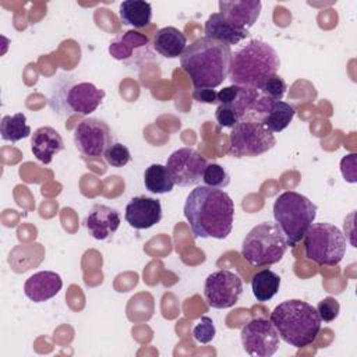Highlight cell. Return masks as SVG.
I'll list each match as a JSON object with an SVG mask.
<instances>
[{
    "instance_id": "31",
    "label": "cell",
    "mask_w": 357,
    "mask_h": 357,
    "mask_svg": "<svg viewBox=\"0 0 357 357\" xmlns=\"http://www.w3.org/2000/svg\"><path fill=\"white\" fill-rule=\"evenodd\" d=\"M215 117L220 127L227 128H233L241 120L240 113L231 105H218Z\"/></svg>"
},
{
    "instance_id": "19",
    "label": "cell",
    "mask_w": 357,
    "mask_h": 357,
    "mask_svg": "<svg viewBox=\"0 0 357 357\" xmlns=\"http://www.w3.org/2000/svg\"><path fill=\"white\" fill-rule=\"evenodd\" d=\"M153 47L166 59H177L187 47V38L176 26H163L153 36Z\"/></svg>"
},
{
    "instance_id": "25",
    "label": "cell",
    "mask_w": 357,
    "mask_h": 357,
    "mask_svg": "<svg viewBox=\"0 0 357 357\" xmlns=\"http://www.w3.org/2000/svg\"><path fill=\"white\" fill-rule=\"evenodd\" d=\"M144 184L145 188L153 194H166L170 192L174 187L167 167L159 163H153L145 169Z\"/></svg>"
},
{
    "instance_id": "20",
    "label": "cell",
    "mask_w": 357,
    "mask_h": 357,
    "mask_svg": "<svg viewBox=\"0 0 357 357\" xmlns=\"http://www.w3.org/2000/svg\"><path fill=\"white\" fill-rule=\"evenodd\" d=\"M204 31L206 38L227 43L229 46L240 43L243 39H245L250 35L248 31H243L233 26L229 21L223 18L220 13H213L208 17Z\"/></svg>"
},
{
    "instance_id": "24",
    "label": "cell",
    "mask_w": 357,
    "mask_h": 357,
    "mask_svg": "<svg viewBox=\"0 0 357 357\" xmlns=\"http://www.w3.org/2000/svg\"><path fill=\"white\" fill-rule=\"evenodd\" d=\"M1 139L7 142H18L32 134L31 127L26 123V116L21 112L14 114H6L0 123Z\"/></svg>"
},
{
    "instance_id": "23",
    "label": "cell",
    "mask_w": 357,
    "mask_h": 357,
    "mask_svg": "<svg viewBox=\"0 0 357 357\" xmlns=\"http://www.w3.org/2000/svg\"><path fill=\"white\" fill-rule=\"evenodd\" d=\"M280 287V278L271 269H262L257 272L251 279L252 294L257 301H268L271 300Z\"/></svg>"
},
{
    "instance_id": "6",
    "label": "cell",
    "mask_w": 357,
    "mask_h": 357,
    "mask_svg": "<svg viewBox=\"0 0 357 357\" xmlns=\"http://www.w3.org/2000/svg\"><path fill=\"white\" fill-rule=\"evenodd\" d=\"M287 247L280 227L273 222H262L245 234L241 255L252 266L273 265L283 258Z\"/></svg>"
},
{
    "instance_id": "33",
    "label": "cell",
    "mask_w": 357,
    "mask_h": 357,
    "mask_svg": "<svg viewBox=\"0 0 357 357\" xmlns=\"http://www.w3.org/2000/svg\"><path fill=\"white\" fill-rule=\"evenodd\" d=\"M356 153H349L340 160V170L346 181L356 183L357 174H356Z\"/></svg>"
},
{
    "instance_id": "29",
    "label": "cell",
    "mask_w": 357,
    "mask_h": 357,
    "mask_svg": "<svg viewBox=\"0 0 357 357\" xmlns=\"http://www.w3.org/2000/svg\"><path fill=\"white\" fill-rule=\"evenodd\" d=\"M103 158L106 163L110 165L112 167H123L131 160V153L126 145L120 142H114L110 148H107Z\"/></svg>"
},
{
    "instance_id": "16",
    "label": "cell",
    "mask_w": 357,
    "mask_h": 357,
    "mask_svg": "<svg viewBox=\"0 0 357 357\" xmlns=\"http://www.w3.org/2000/svg\"><path fill=\"white\" fill-rule=\"evenodd\" d=\"M121 222L119 211L103 204H95L86 219V230L96 240H106L116 233Z\"/></svg>"
},
{
    "instance_id": "32",
    "label": "cell",
    "mask_w": 357,
    "mask_h": 357,
    "mask_svg": "<svg viewBox=\"0 0 357 357\" xmlns=\"http://www.w3.org/2000/svg\"><path fill=\"white\" fill-rule=\"evenodd\" d=\"M339 311H340L339 301L331 296L322 298L317 305V312L321 321L324 322H332L333 319H336L339 315Z\"/></svg>"
},
{
    "instance_id": "35",
    "label": "cell",
    "mask_w": 357,
    "mask_h": 357,
    "mask_svg": "<svg viewBox=\"0 0 357 357\" xmlns=\"http://www.w3.org/2000/svg\"><path fill=\"white\" fill-rule=\"evenodd\" d=\"M238 92H240V86L237 85H229V86H225L223 89H220L218 92V99L216 102L219 105H231L237 96H238Z\"/></svg>"
},
{
    "instance_id": "18",
    "label": "cell",
    "mask_w": 357,
    "mask_h": 357,
    "mask_svg": "<svg viewBox=\"0 0 357 357\" xmlns=\"http://www.w3.org/2000/svg\"><path fill=\"white\" fill-rule=\"evenodd\" d=\"M31 149L39 162L49 165L53 158L64 149V141L57 130L50 126H43L36 128L31 135Z\"/></svg>"
},
{
    "instance_id": "21",
    "label": "cell",
    "mask_w": 357,
    "mask_h": 357,
    "mask_svg": "<svg viewBox=\"0 0 357 357\" xmlns=\"http://www.w3.org/2000/svg\"><path fill=\"white\" fill-rule=\"evenodd\" d=\"M119 15L124 25L144 28L152 21V6L145 0H124L120 3Z\"/></svg>"
},
{
    "instance_id": "1",
    "label": "cell",
    "mask_w": 357,
    "mask_h": 357,
    "mask_svg": "<svg viewBox=\"0 0 357 357\" xmlns=\"http://www.w3.org/2000/svg\"><path fill=\"white\" fill-rule=\"evenodd\" d=\"M183 211L195 237L223 240L231 233L234 202L223 190L195 187L187 195Z\"/></svg>"
},
{
    "instance_id": "17",
    "label": "cell",
    "mask_w": 357,
    "mask_h": 357,
    "mask_svg": "<svg viewBox=\"0 0 357 357\" xmlns=\"http://www.w3.org/2000/svg\"><path fill=\"white\" fill-rule=\"evenodd\" d=\"M63 287V279L53 271H40L24 283L25 296L33 303H43L54 297Z\"/></svg>"
},
{
    "instance_id": "27",
    "label": "cell",
    "mask_w": 357,
    "mask_h": 357,
    "mask_svg": "<svg viewBox=\"0 0 357 357\" xmlns=\"http://www.w3.org/2000/svg\"><path fill=\"white\" fill-rule=\"evenodd\" d=\"M202 181L205 185L212 188L223 190L230 184V176L229 173L218 163H208L202 176Z\"/></svg>"
},
{
    "instance_id": "30",
    "label": "cell",
    "mask_w": 357,
    "mask_h": 357,
    "mask_svg": "<svg viewBox=\"0 0 357 357\" xmlns=\"http://www.w3.org/2000/svg\"><path fill=\"white\" fill-rule=\"evenodd\" d=\"M216 335V328L209 317H202L192 328V337L202 344L211 343Z\"/></svg>"
},
{
    "instance_id": "28",
    "label": "cell",
    "mask_w": 357,
    "mask_h": 357,
    "mask_svg": "<svg viewBox=\"0 0 357 357\" xmlns=\"http://www.w3.org/2000/svg\"><path fill=\"white\" fill-rule=\"evenodd\" d=\"M286 89H287V85H286L284 79L278 74H273L269 78H266L258 88L261 95H264L265 98L275 100V102L282 100V98L286 93Z\"/></svg>"
},
{
    "instance_id": "22",
    "label": "cell",
    "mask_w": 357,
    "mask_h": 357,
    "mask_svg": "<svg viewBox=\"0 0 357 357\" xmlns=\"http://www.w3.org/2000/svg\"><path fill=\"white\" fill-rule=\"evenodd\" d=\"M294 114H296V109L290 103L283 100H276L271 103L269 109L262 117V123L273 134L280 132L286 127H289Z\"/></svg>"
},
{
    "instance_id": "5",
    "label": "cell",
    "mask_w": 357,
    "mask_h": 357,
    "mask_svg": "<svg viewBox=\"0 0 357 357\" xmlns=\"http://www.w3.org/2000/svg\"><path fill=\"white\" fill-rule=\"evenodd\" d=\"M318 206L296 191L282 192L273 202L275 223L280 227L289 247H294L317 218Z\"/></svg>"
},
{
    "instance_id": "26",
    "label": "cell",
    "mask_w": 357,
    "mask_h": 357,
    "mask_svg": "<svg viewBox=\"0 0 357 357\" xmlns=\"http://www.w3.org/2000/svg\"><path fill=\"white\" fill-rule=\"evenodd\" d=\"M148 45V38L137 31H127L117 40L112 42L109 46V53L117 60L128 59L134 49Z\"/></svg>"
},
{
    "instance_id": "14",
    "label": "cell",
    "mask_w": 357,
    "mask_h": 357,
    "mask_svg": "<svg viewBox=\"0 0 357 357\" xmlns=\"http://www.w3.org/2000/svg\"><path fill=\"white\" fill-rule=\"evenodd\" d=\"M124 218L126 222L137 230L149 229L162 219L160 201L145 195L134 197L126 206Z\"/></svg>"
},
{
    "instance_id": "9",
    "label": "cell",
    "mask_w": 357,
    "mask_h": 357,
    "mask_svg": "<svg viewBox=\"0 0 357 357\" xmlns=\"http://www.w3.org/2000/svg\"><path fill=\"white\" fill-rule=\"evenodd\" d=\"M105 95V91L92 82H75L57 89L52 96L50 107L63 116H86L99 107Z\"/></svg>"
},
{
    "instance_id": "12",
    "label": "cell",
    "mask_w": 357,
    "mask_h": 357,
    "mask_svg": "<svg viewBox=\"0 0 357 357\" xmlns=\"http://www.w3.org/2000/svg\"><path fill=\"white\" fill-rule=\"evenodd\" d=\"M241 344L250 356L271 357L279 349V333L271 319L254 318L241 328Z\"/></svg>"
},
{
    "instance_id": "3",
    "label": "cell",
    "mask_w": 357,
    "mask_h": 357,
    "mask_svg": "<svg viewBox=\"0 0 357 357\" xmlns=\"http://www.w3.org/2000/svg\"><path fill=\"white\" fill-rule=\"evenodd\" d=\"M280 57L266 42L252 39L231 53L229 79L231 85L258 89L273 74H278Z\"/></svg>"
},
{
    "instance_id": "15",
    "label": "cell",
    "mask_w": 357,
    "mask_h": 357,
    "mask_svg": "<svg viewBox=\"0 0 357 357\" xmlns=\"http://www.w3.org/2000/svg\"><path fill=\"white\" fill-rule=\"evenodd\" d=\"M219 13L233 26L248 31L258 20L262 8L259 0H234V1H219Z\"/></svg>"
},
{
    "instance_id": "7",
    "label": "cell",
    "mask_w": 357,
    "mask_h": 357,
    "mask_svg": "<svg viewBox=\"0 0 357 357\" xmlns=\"http://www.w3.org/2000/svg\"><path fill=\"white\" fill-rule=\"evenodd\" d=\"M276 138L257 114L244 116L233 128L229 137L227 155L233 158H254L271 151Z\"/></svg>"
},
{
    "instance_id": "34",
    "label": "cell",
    "mask_w": 357,
    "mask_h": 357,
    "mask_svg": "<svg viewBox=\"0 0 357 357\" xmlns=\"http://www.w3.org/2000/svg\"><path fill=\"white\" fill-rule=\"evenodd\" d=\"M192 98L199 103H208V105L218 103L216 102L218 92L212 88H194Z\"/></svg>"
},
{
    "instance_id": "2",
    "label": "cell",
    "mask_w": 357,
    "mask_h": 357,
    "mask_svg": "<svg viewBox=\"0 0 357 357\" xmlns=\"http://www.w3.org/2000/svg\"><path fill=\"white\" fill-rule=\"evenodd\" d=\"M231 49L227 43L202 36L188 45L180 57L194 88H216L229 77Z\"/></svg>"
},
{
    "instance_id": "8",
    "label": "cell",
    "mask_w": 357,
    "mask_h": 357,
    "mask_svg": "<svg viewBox=\"0 0 357 357\" xmlns=\"http://www.w3.org/2000/svg\"><path fill=\"white\" fill-rule=\"evenodd\" d=\"M304 251L318 265L335 266L346 254V237L332 223H312L304 234Z\"/></svg>"
},
{
    "instance_id": "11",
    "label": "cell",
    "mask_w": 357,
    "mask_h": 357,
    "mask_svg": "<svg viewBox=\"0 0 357 357\" xmlns=\"http://www.w3.org/2000/svg\"><path fill=\"white\" fill-rule=\"evenodd\" d=\"M241 278L229 269L212 272L205 279L204 296L212 308L225 310L236 305L241 297Z\"/></svg>"
},
{
    "instance_id": "10",
    "label": "cell",
    "mask_w": 357,
    "mask_h": 357,
    "mask_svg": "<svg viewBox=\"0 0 357 357\" xmlns=\"http://www.w3.org/2000/svg\"><path fill=\"white\" fill-rule=\"evenodd\" d=\"M74 144L81 155L99 158L114 144V137L110 127L103 120L88 117L75 126Z\"/></svg>"
},
{
    "instance_id": "4",
    "label": "cell",
    "mask_w": 357,
    "mask_h": 357,
    "mask_svg": "<svg viewBox=\"0 0 357 357\" xmlns=\"http://www.w3.org/2000/svg\"><path fill=\"white\" fill-rule=\"evenodd\" d=\"M279 337L297 349L315 342L321 331V318L310 303L293 298L276 305L269 317Z\"/></svg>"
},
{
    "instance_id": "13",
    "label": "cell",
    "mask_w": 357,
    "mask_h": 357,
    "mask_svg": "<svg viewBox=\"0 0 357 357\" xmlns=\"http://www.w3.org/2000/svg\"><path fill=\"white\" fill-rule=\"evenodd\" d=\"M206 165V159L192 148H180L174 151L166 162L167 172L174 185L178 187L199 184Z\"/></svg>"
}]
</instances>
